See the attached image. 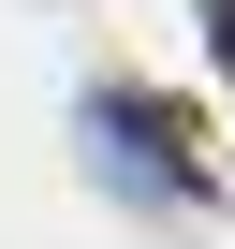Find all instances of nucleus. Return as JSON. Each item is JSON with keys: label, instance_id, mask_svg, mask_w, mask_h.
Masks as SVG:
<instances>
[{"label": "nucleus", "instance_id": "1", "mask_svg": "<svg viewBox=\"0 0 235 249\" xmlns=\"http://www.w3.org/2000/svg\"><path fill=\"white\" fill-rule=\"evenodd\" d=\"M206 44H220V73H235V0H206Z\"/></svg>", "mask_w": 235, "mask_h": 249}]
</instances>
